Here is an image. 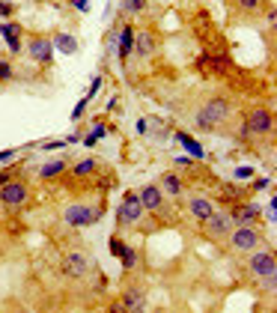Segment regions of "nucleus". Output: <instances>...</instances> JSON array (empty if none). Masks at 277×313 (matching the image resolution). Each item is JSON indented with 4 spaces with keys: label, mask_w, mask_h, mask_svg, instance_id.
<instances>
[{
    "label": "nucleus",
    "mask_w": 277,
    "mask_h": 313,
    "mask_svg": "<svg viewBox=\"0 0 277 313\" xmlns=\"http://www.w3.org/2000/svg\"><path fill=\"white\" fill-rule=\"evenodd\" d=\"M230 117V98L227 95H212L194 117V125L197 131H215L217 123H224Z\"/></svg>",
    "instance_id": "f257e3e1"
},
{
    "label": "nucleus",
    "mask_w": 277,
    "mask_h": 313,
    "mask_svg": "<svg viewBox=\"0 0 277 313\" xmlns=\"http://www.w3.org/2000/svg\"><path fill=\"white\" fill-rule=\"evenodd\" d=\"M247 272L253 275V278H259V281H265V278H271L277 272V256L274 250H250V259H247Z\"/></svg>",
    "instance_id": "f03ea898"
},
{
    "label": "nucleus",
    "mask_w": 277,
    "mask_h": 313,
    "mask_svg": "<svg viewBox=\"0 0 277 313\" xmlns=\"http://www.w3.org/2000/svg\"><path fill=\"white\" fill-rule=\"evenodd\" d=\"M101 218V209H95V206H84V203H72L66 212H63V221L69 224V227H90L95 221Z\"/></svg>",
    "instance_id": "7ed1b4c3"
},
{
    "label": "nucleus",
    "mask_w": 277,
    "mask_h": 313,
    "mask_svg": "<svg viewBox=\"0 0 277 313\" xmlns=\"http://www.w3.org/2000/svg\"><path fill=\"white\" fill-rule=\"evenodd\" d=\"M143 212H146V209L140 206L137 191H125L123 203H120V212H117V221H120V227H131V224H137V221H140Z\"/></svg>",
    "instance_id": "20e7f679"
},
{
    "label": "nucleus",
    "mask_w": 277,
    "mask_h": 313,
    "mask_svg": "<svg viewBox=\"0 0 277 313\" xmlns=\"http://www.w3.org/2000/svg\"><path fill=\"white\" fill-rule=\"evenodd\" d=\"M60 272L69 281H81V278H87V272H90V259H87L81 250H69L60 263Z\"/></svg>",
    "instance_id": "39448f33"
},
{
    "label": "nucleus",
    "mask_w": 277,
    "mask_h": 313,
    "mask_svg": "<svg viewBox=\"0 0 277 313\" xmlns=\"http://www.w3.org/2000/svg\"><path fill=\"white\" fill-rule=\"evenodd\" d=\"M227 239H230L233 250H239V253H250V250L259 245V230H253L250 224H242V227H236Z\"/></svg>",
    "instance_id": "423d86ee"
},
{
    "label": "nucleus",
    "mask_w": 277,
    "mask_h": 313,
    "mask_svg": "<svg viewBox=\"0 0 277 313\" xmlns=\"http://www.w3.org/2000/svg\"><path fill=\"white\" fill-rule=\"evenodd\" d=\"M27 200H30V188H27V182L9 179L6 185L0 188V203H3V206H9V209H15V206H24Z\"/></svg>",
    "instance_id": "0eeeda50"
},
{
    "label": "nucleus",
    "mask_w": 277,
    "mask_h": 313,
    "mask_svg": "<svg viewBox=\"0 0 277 313\" xmlns=\"http://www.w3.org/2000/svg\"><path fill=\"white\" fill-rule=\"evenodd\" d=\"M27 54H30V60H36L39 66H51V63H54V42H51V36H30Z\"/></svg>",
    "instance_id": "6e6552de"
},
{
    "label": "nucleus",
    "mask_w": 277,
    "mask_h": 313,
    "mask_svg": "<svg viewBox=\"0 0 277 313\" xmlns=\"http://www.w3.org/2000/svg\"><path fill=\"white\" fill-rule=\"evenodd\" d=\"M250 134H271L274 131V114L268 108H253L250 114L245 117Z\"/></svg>",
    "instance_id": "1a4fd4ad"
},
{
    "label": "nucleus",
    "mask_w": 277,
    "mask_h": 313,
    "mask_svg": "<svg viewBox=\"0 0 277 313\" xmlns=\"http://www.w3.org/2000/svg\"><path fill=\"white\" fill-rule=\"evenodd\" d=\"M203 227H206V236L215 239V242H224V239L233 233V221H230L227 212H212L209 218L203 221Z\"/></svg>",
    "instance_id": "9d476101"
},
{
    "label": "nucleus",
    "mask_w": 277,
    "mask_h": 313,
    "mask_svg": "<svg viewBox=\"0 0 277 313\" xmlns=\"http://www.w3.org/2000/svg\"><path fill=\"white\" fill-rule=\"evenodd\" d=\"M227 66H230V57H227V54H203V57L197 60V69H200L206 78H220V75L227 72Z\"/></svg>",
    "instance_id": "9b49d317"
},
{
    "label": "nucleus",
    "mask_w": 277,
    "mask_h": 313,
    "mask_svg": "<svg viewBox=\"0 0 277 313\" xmlns=\"http://www.w3.org/2000/svg\"><path fill=\"white\" fill-rule=\"evenodd\" d=\"M137 197H140V206L149 209V212H161L164 209V191L158 185H146L143 191H137Z\"/></svg>",
    "instance_id": "f8f14e48"
},
{
    "label": "nucleus",
    "mask_w": 277,
    "mask_h": 313,
    "mask_svg": "<svg viewBox=\"0 0 277 313\" xmlns=\"http://www.w3.org/2000/svg\"><path fill=\"white\" fill-rule=\"evenodd\" d=\"M134 54V24H125L120 30V45H117V57L120 63H125L128 57Z\"/></svg>",
    "instance_id": "ddd939ff"
},
{
    "label": "nucleus",
    "mask_w": 277,
    "mask_h": 313,
    "mask_svg": "<svg viewBox=\"0 0 277 313\" xmlns=\"http://www.w3.org/2000/svg\"><path fill=\"white\" fill-rule=\"evenodd\" d=\"M259 212H262V209H259L256 203H239V206L233 209V215H230V221L242 227V224H250V221H256V215H259Z\"/></svg>",
    "instance_id": "4468645a"
},
{
    "label": "nucleus",
    "mask_w": 277,
    "mask_h": 313,
    "mask_svg": "<svg viewBox=\"0 0 277 313\" xmlns=\"http://www.w3.org/2000/svg\"><path fill=\"white\" fill-rule=\"evenodd\" d=\"M173 137H176V143H182L185 152H188L191 158H197V161H203V158H206V149L200 146V140H197V137H191L188 131H176Z\"/></svg>",
    "instance_id": "2eb2a0df"
},
{
    "label": "nucleus",
    "mask_w": 277,
    "mask_h": 313,
    "mask_svg": "<svg viewBox=\"0 0 277 313\" xmlns=\"http://www.w3.org/2000/svg\"><path fill=\"white\" fill-rule=\"evenodd\" d=\"M188 212H191L194 218L203 224V221H206L209 215H212V212H215V206H212V200H206V197H194V200L188 203Z\"/></svg>",
    "instance_id": "dca6fc26"
},
{
    "label": "nucleus",
    "mask_w": 277,
    "mask_h": 313,
    "mask_svg": "<svg viewBox=\"0 0 277 313\" xmlns=\"http://www.w3.org/2000/svg\"><path fill=\"white\" fill-rule=\"evenodd\" d=\"M51 42H54V51H63V54H75V51H78V39L69 36V33H63V30L54 33Z\"/></svg>",
    "instance_id": "f3484780"
},
{
    "label": "nucleus",
    "mask_w": 277,
    "mask_h": 313,
    "mask_svg": "<svg viewBox=\"0 0 277 313\" xmlns=\"http://www.w3.org/2000/svg\"><path fill=\"white\" fill-rule=\"evenodd\" d=\"M158 188L164 191V197H179V194H182V179H179L176 173H164Z\"/></svg>",
    "instance_id": "a211bd4d"
},
{
    "label": "nucleus",
    "mask_w": 277,
    "mask_h": 313,
    "mask_svg": "<svg viewBox=\"0 0 277 313\" xmlns=\"http://www.w3.org/2000/svg\"><path fill=\"white\" fill-rule=\"evenodd\" d=\"M155 48V39L149 33H134V54H140V57H149Z\"/></svg>",
    "instance_id": "6ab92c4d"
},
{
    "label": "nucleus",
    "mask_w": 277,
    "mask_h": 313,
    "mask_svg": "<svg viewBox=\"0 0 277 313\" xmlns=\"http://www.w3.org/2000/svg\"><path fill=\"white\" fill-rule=\"evenodd\" d=\"M143 304V289L140 286H128L123 292V307L128 310V307H140Z\"/></svg>",
    "instance_id": "aec40b11"
},
{
    "label": "nucleus",
    "mask_w": 277,
    "mask_h": 313,
    "mask_svg": "<svg viewBox=\"0 0 277 313\" xmlns=\"http://www.w3.org/2000/svg\"><path fill=\"white\" fill-rule=\"evenodd\" d=\"M63 170H66V161H63V158H54V161H48V164H42V170H39V176H42V179H54V176H60Z\"/></svg>",
    "instance_id": "412c9836"
},
{
    "label": "nucleus",
    "mask_w": 277,
    "mask_h": 313,
    "mask_svg": "<svg viewBox=\"0 0 277 313\" xmlns=\"http://www.w3.org/2000/svg\"><path fill=\"white\" fill-rule=\"evenodd\" d=\"M242 188L233 185V182H220V200H227V203H239L242 200Z\"/></svg>",
    "instance_id": "4be33fe9"
},
{
    "label": "nucleus",
    "mask_w": 277,
    "mask_h": 313,
    "mask_svg": "<svg viewBox=\"0 0 277 313\" xmlns=\"http://www.w3.org/2000/svg\"><path fill=\"white\" fill-rule=\"evenodd\" d=\"M104 134H107V125L98 120V123L92 125V131L87 134V137H84V146H87V149H92V146L98 143V137H104Z\"/></svg>",
    "instance_id": "5701e85b"
},
{
    "label": "nucleus",
    "mask_w": 277,
    "mask_h": 313,
    "mask_svg": "<svg viewBox=\"0 0 277 313\" xmlns=\"http://www.w3.org/2000/svg\"><path fill=\"white\" fill-rule=\"evenodd\" d=\"M120 263H123V269H125V272H131V269H137V250H134V248H128V245H125V248H123V253H120Z\"/></svg>",
    "instance_id": "b1692460"
},
{
    "label": "nucleus",
    "mask_w": 277,
    "mask_h": 313,
    "mask_svg": "<svg viewBox=\"0 0 277 313\" xmlns=\"http://www.w3.org/2000/svg\"><path fill=\"white\" fill-rule=\"evenodd\" d=\"M95 167H98V161H95V158L90 155V158H84V161H78L72 173H75V176H90V173L95 170Z\"/></svg>",
    "instance_id": "393cba45"
},
{
    "label": "nucleus",
    "mask_w": 277,
    "mask_h": 313,
    "mask_svg": "<svg viewBox=\"0 0 277 313\" xmlns=\"http://www.w3.org/2000/svg\"><path fill=\"white\" fill-rule=\"evenodd\" d=\"M24 27L18 24V21H0V36L6 39V36H21Z\"/></svg>",
    "instance_id": "a878e982"
},
{
    "label": "nucleus",
    "mask_w": 277,
    "mask_h": 313,
    "mask_svg": "<svg viewBox=\"0 0 277 313\" xmlns=\"http://www.w3.org/2000/svg\"><path fill=\"white\" fill-rule=\"evenodd\" d=\"M233 176H236V182H250V179H253V176H256V170H253V167H250V164H239V167H236V173H233Z\"/></svg>",
    "instance_id": "bb28decb"
},
{
    "label": "nucleus",
    "mask_w": 277,
    "mask_h": 313,
    "mask_svg": "<svg viewBox=\"0 0 277 313\" xmlns=\"http://www.w3.org/2000/svg\"><path fill=\"white\" fill-rule=\"evenodd\" d=\"M149 0H123V9L125 12H143Z\"/></svg>",
    "instance_id": "cd10ccee"
},
{
    "label": "nucleus",
    "mask_w": 277,
    "mask_h": 313,
    "mask_svg": "<svg viewBox=\"0 0 277 313\" xmlns=\"http://www.w3.org/2000/svg\"><path fill=\"white\" fill-rule=\"evenodd\" d=\"M87 105H90V98L84 95V98H81V101H78V105L72 108V123H78V120L84 117V111H87Z\"/></svg>",
    "instance_id": "c85d7f7f"
},
{
    "label": "nucleus",
    "mask_w": 277,
    "mask_h": 313,
    "mask_svg": "<svg viewBox=\"0 0 277 313\" xmlns=\"http://www.w3.org/2000/svg\"><path fill=\"white\" fill-rule=\"evenodd\" d=\"M6 48H9V54H24L21 51V36H6Z\"/></svg>",
    "instance_id": "c756f323"
},
{
    "label": "nucleus",
    "mask_w": 277,
    "mask_h": 313,
    "mask_svg": "<svg viewBox=\"0 0 277 313\" xmlns=\"http://www.w3.org/2000/svg\"><path fill=\"white\" fill-rule=\"evenodd\" d=\"M6 81H12V63L0 60V84H6Z\"/></svg>",
    "instance_id": "7c9ffc66"
},
{
    "label": "nucleus",
    "mask_w": 277,
    "mask_h": 313,
    "mask_svg": "<svg viewBox=\"0 0 277 313\" xmlns=\"http://www.w3.org/2000/svg\"><path fill=\"white\" fill-rule=\"evenodd\" d=\"M12 12H15V3H12V0H0V15H3L6 21H9Z\"/></svg>",
    "instance_id": "2f4dec72"
},
{
    "label": "nucleus",
    "mask_w": 277,
    "mask_h": 313,
    "mask_svg": "<svg viewBox=\"0 0 277 313\" xmlns=\"http://www.w3.org/2000/svg\"><path fill=\"white\" fill-rule=\"evenodd\" d=\"M265 188H271V176H259V179H253V191H265Z\"/></svg>",
    "instance_id": "473e14b6"
},
{
    "label": "nucleus",
    "mask_w": 277,
    "mask_h": 313,
    "mask_svg": "<svg viewBox=\"0 0 277 313\" xmlns=\"http://www.w3.org/2000/svg\"><path fill=\"white\" fill-rule=\"evenodd\" d=\"M123 248H125V242L120 239V236H114V239H110V253H114V256H120Z\"/></svg>",
    "instance_id": "72a5a7b5"
},
{
    "label": "nucleus",
    "mask_w": 277,
    "mask_h": 313,
    "mask_svg": "<svg viewBox=\"0 0 277 313\" xmlns=\"http://www.w3.org/2000/svg\"><path fill=\"white\" fill-rule=\"evenodd\" d=\"M98 87H101V75H95V78H92V84H90V93H87V98H95V93H98Z\"/></svg>",
    "instance_id": "f704fd0d"
},
{
    "label": "nucleus",
    "mask_w": 277,
    "mask_h": 313,
    "mask_svg": "<svg viewBox=\"0 0 277 313\" xmlns=\"http://www.w3.org/2000/svg\"><path fill=\"white\" fill-rule=\"evenodd\" d=\"M66 146V140H45L42 143V149H48V152H54V149H63Z\"/></svg>",
    "instance_id": "c9c22d12"
},
{
    "label": "nucleus",
    "mask_w": 277,
    "mask_h": 313,
    "mask_svg": "<svg viewBox=\"0 0 277 313\" xmlns=\"http://www.w3.org/2000/svg\"><path fill=\"white\" fill-rule=\"evenodd\" d=\"M259 3H262V0H239V6L247 9V12H256V9H259Z\"/></svg>",
    "instance_id": "e433bc0d"
},
{
    "label": "nucleus",
    "mask_w": 277,
    "mask_h": 313,
    "mask_svg": "<svg viewBox=\"0 0 277 313\" xmlns=\"http://www.w3.org/2000/svg\"><path fill=\"white\" fill-rule=\"evenodd\" d=\"M72 3V9H78V12H90V0H69Z\"/></svg>",
    "instance_id": "4c0bfd02"
},
{
    "label": "nucleus",
    "mask_w": 277,
    "mask_h": 313,
    "mask_svg": "<svg viewBox=\"0 0 277 313\" xmlns=\"http://www.w3.org/2000/svg\"><path fill=\"white\" fill-rule=\"evenodd\" d=\"M15 155H18V149H3V152H0V161H12Z\"/></svg>",
    "instance_id": "58836bf2"
},
{
    "label": "nucleus",
    "mask_w": 277,
    "mask_h": 313,
    "mask_svg": "<svg viewBox=\"0 0 277 313\" xmlns=\"http://www.w3.org/2000/svg\"><path fill=\"white\" fill-rule=\"evenodd\" d=\"M239 137H242V140H247V137H250V128H247L245 120H242V125H239Z\"/></svg>",
    "instance_id": "ea45409f"
},
{
    "label": "nucleus",
    "mask_w": 277,
    "mask_h": 313,
    "mask_svg": "<svg viewBox=\"0 0 277 313\" xmlns=\"http://www.w3.org/2000/svg\"><path fill=\"white\" fill-rule=\"evenodd\" d=\"M9 179H12V170H0V188L6 185Z\"/></svg>",
    "instance_id": "a19ab883"
},
{
    "label": "nucleus",
    "mask_w": 277,
    "mask_h": 313,
    "mask_svg": "<svg viewBox=\"0 0 277 313\" xmlns=\"http://www.w3.org/2000/svg\"><path fill=\"white\" fill-rule=\"evenodd\" d=\"M137 131H140V134H146V131H149V125H146V120H137Z\"/></svg>",
    "instance_id": "79ce46f5"
}]
</instances>
